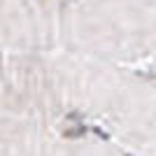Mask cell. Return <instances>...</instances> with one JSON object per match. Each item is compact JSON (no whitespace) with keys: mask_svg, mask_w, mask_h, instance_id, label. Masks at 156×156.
<instances>
[{"mask_svg":"<svg viewBox=\"0 0 156 156\" xmlns=\"http://www.w3.org/2000/svg\"><path fill=\"white\" fill-rule=\"evenodd\" d=\"M91 130H93V133H96V135H98V137H100V140H105V142H107V140H110V135H107V133H105V130H103V128H98V126H93V128H91Z\"/></svg>","mask_w":156,"mask_h":156,"instance_id":"7a4b0ae2","label":"cell"},{"mask_svg":"<svg viewBox=\"0 0 156 156\" xmlns=\"http://www.w3.org/2000/svg\"><path fill=\"white\" fill-rule=\"evenodd\" d=\"M82 135H86V124L79 119L77 124H72V128H65V137H82Z\"/></svg>","mask_w":156,"mask_h":156,"instance_id":"6da1fadb","label":"cell"},{"mask_svg":"<svg viewBox=\"0 0 156 156\" xmlns=\"http://www.w3.org/2000/svg\"><path fill=\"white\" fill-rule=\"evenodd\" d=\"M126 156H130V154H126Z\"/></svg>","mask_w":156,"mask_h":156,"instance_id":"3957f363","label":"cell"}]
</instances>
